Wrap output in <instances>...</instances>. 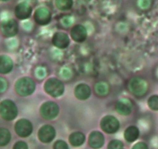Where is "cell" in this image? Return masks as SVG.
Wrapping results in <instances>:
<instances>
[{
  "mask_svg": "<svg viewBox=\"0 0 158 149\" xmlns=\"http://www.w3.org/2000/svg\"><path fill=\"white\" fill-rule=\"evenodd\" d=\"M102 130L107 133H114L120 128L118 120L113 116H106L100 122Z\"/></svg>",
  "mask_w": 158,
  "mask_h": 149,
  "instance_id": "obj_6",
  "label": "cell"
},
{
  "mask_svg": "<svg viewBox=\"0 0 158 149\" xmlns=\"http://www.w3.org/2000/svg\"><path fill=\"white\" fill-rule=\"evenodd\" d=\"M15 130L17 134L22 138L29 136L32 132V124L28 120L21 119L15 124Z\"/></svg>",
  "mask_w": 158,
  "mask_h": 149,
  "instance_id": "obj_7",
  "label": "cell"
},
{
  "mask_svg": "<svg viewBox=\"0 0 158 149\" xmlns=\"http://www.w3.org/2000/svg\"><path fill=\"white\" fill-rule=\"evenodd\" d=\"M15 16L19 20H25L30 16L32 13V8L28 3L21 2L18 4L15 9Z\"/></svg>",
  "mask_w": 158,
  "mask_h": 149,
  "instance_id": "obj_12",
  "label": "cell"
},
{
  "mask_svg": "<svg viewBox=\"0 0 158 149\" xmlns=\"http://www.w3.org/2000/svg\"><path fill=\"white\" fill-rule=\"evenodd\" d=\"M8 88V82L3 78L0 77V93L6 91Z\"/></svg>",
  "mask_w": 158,
  "mask_h": 149,
  "instance_id": "obj_29",
  "label": "cell"
},
{
  "mask_svg": "<svg viewBox=\"0 0 158 149\" xmlns=\"http://www.w3.org/2000/svg\"><path fill=\"white\" fill-rule=\"evenodd\" d=\"M139 130L135 126H131L127 128L124 133V138L128 142H134L138 138Z\"/></svg>",
  "mask_w": 158,
  "mask_h": 149,
  "instance_id": "obj_18",
  "label": "cell"
},
{
  "mask_svg": "<svg viewBox=\"0 0 158 149\" xmlns=\"http://www.w3.org/2000/svg\"><path fill=\"white\" fill-rule=\"evenodd\" d=\"M148 106L150 108L153 110H158V96L154 95V96H151L148 99Z\"/></svg>",
  "mask_w": 158,
  "mask_h": 149,
  "instance_id": "obj_23",
  "label": "cell"
},
{
  "mask_svg": "<svg viewBox=\"0 0 158 149\" xmlns=\"http://www.w3.org/2000/svg\"><path fill=\"white\" fill-rule=\"evenodd\" d=\"M35 22L40 25H46L50 22L51 13L47 8L42 7L36 9L34 15Z\"/></svg>",
  "mask_w": 158,
  "mask_h": 149,
  "instance_id": "obj_10",
  "label": "cell"
},
{
  "mask_svg": "<svg viewBox=\"0 0 158 149\" xmlns=\"http://www.w3.org/2000/svg\"><path fill=\"white\" fill-rule=\"evenodd\" d=\"M71 37L77 42L84 41L87 37L86 28L82 25H76L71 29Z\"/></svg>",
  "mask_w": 158,
  "mask_h": 149,
  "instance_id": "obj_14",
  "label": "cell"
},
{
  "mask_svg": "<svg viewBox=\"0 0 158 149\" xmlns=\"http://www.w3.org/2000/svg\"><path fill=\"white\" fill-rule=\"evenodd\" d=\"M89 144L93 148H100L104 144V137L99 131H94L89 137Z\"/></svg>",
  "mask_w": 158,
  "mask_h": 149,
  "instance_id": "obj_15",
  "label": "cell"
},
{
  "mask_svg": "<svg viewBox=\"0 0 158 149\" xmlns=\"http://www.w3.org/2000/svg\"><path fill=\"white\" fill-rule=\"evenodd\" d=\"M59 111V106L54 102H44L40 108L41 116L46 120H52L56 117Z\"/></svg>",
  "mask_w": 158,
  "mask_h": 149,
  "instance_id": "obj_5",
  "label": "cell"
},
{
  "mask_svg": "<svg viewBox=\"0 0 158 149\" xmlns=\"http://www.w3.org/2000/svg\"><path fill=\"white\" fill-rule=\"evenodd\" d=\"M13 149H28V146L26 143L23 142V141H18L14 145Z\"/></svg>",
  "mask_w": 158,
  "mask_h": 149,
  "instance_id": "obj_30",
  "label": "cell"
},
{
  "mask_svg": "<svg viewBox=\"0 0 158 149\" xmlns=\"http://www.w3.org/2000/svg\"><path fill=\"white\" fill-rule=\"evenodd\" d=\"M73 22V18L72 16H69L63 17V20H62V23L63 24V26H67V27L72 24Z\"/></svg>",
  "mask_w": 158,
  "mask_h": 149,
  "instance_id": "obj_27",
  "label": "cell"
},
{
  "mask_svg": "<svg viewBox=\"0 0 158 149\" xmlns=\"http://www.w3.org/2000/svg\"><path fill=\"white\" fill-rule=\"evenodd\" d=\"M56 136V130L52 126L45 125L40 129L38 137L43 143H49L54 139Z\"/></svg>",
  "mask_w": 158,
  "mask_h": 149,
  "instance_id": "obj_8",
  "label": "cell"
},
{
  "mask_svg": "<svg viewBox=\"0 0 158 149\" xmlns=\"http://www.w3.org/2000/svg\"><path fill=\"white\" fill-rule=\"evenodd\" d=\"M45 91L52 97H59L64 92V85L61 81L55 78L49 79L44 85Z\"/></svg>",
  "mask_w": 158,
  "mask_h": 149,
  "instance_id": "obj_3",
  "label": "cell"
},
{
  "mask_svg": "<svg viewBox=\"0 0 158 149\" xmlns=\"http://www.w3.org/2000/svg\"><path fill=\"white\" fill-rule=\"evenodd\" d=\"M35 75L39 79H43L46 75V71L44 68H38L35 71Z\"/></svg>",
  "mask_w": 158,
  "mask_h": 149,
  "instance_id": "obj_28",
  "label": "cell"
},
{
  "mask_svg": "<svg viewBox=\"0 0 158 149\" xmlns=\"http://www.w3.org/2000/svg\"><path fill=\"white\" fill-rule=\"evenodd\" d=\"M94 88L96 93L100 96H105L109 93V86L105 82H97Z\"/></svg>",
  "mask_w": 158,
  "mask_h": 149,
  "instance_id": "obj_20",
  "label": "cell"
},
{
  "mask_svg": "<svg viewBox=\"0 0 158 149\" xmlns=\"http://www.w3.org/2000/svg\"><path fill=\"white\" fill-rule=\"evenodd\" d=\"M18 113L16 106L12 101L4 100L0 103V115L6 120H12Z\"/></svg>",
  "mask_w": 158,
  "mask_h": 149,
  "instance_id": "obj_4",
  "label": "cell"
},
{
  "mask_svg": "<svg viewBox=\"0 0 158 149\" xmlns=\"http://www.w3.org/2000/svg\"><path fill=\"white\" fill-rule=\"evenodd\" d=\"M133 149H148V147L145 143L139 142L133 147Z\"/></svg>",
  "mask_w": 158,
  "mask_h": 149,
  "instance_id": "obj_31",
  "label": "cell"
},
{
  "mask_svg": "<svg viewBox=\"0 0 158 149\" xmlns=\"http://www.w3.org/2000/svg\"><path fill=\"white\" fill-rule=\"evenodd\" d=\"M10 132L6 128H0V146H5L10 141Z\"/></svg>",
  "mask_w": 158,
  "mask_h": 149,
  "instance_id": "obj_21",
  "label": "cell"
},
{
  "mask_svg": "<svg viewBox=\"0 0 158 149\" xmlns=\"http://www.w3.org/2000/svg\"><path fill=\"white\" fill-rule=\"evenodd\" d=\"M35 84L32 79L28 77L22 78L19 79L15 85L16 93L22 96H29L34 92Z\"/></svg>",
  "mask_w": 158,
  "mask_h": 149,
  "instance_id": "obj_1",
  "label": "cell"
},
{
  "mask_svg": "<svg viewBox=\"0 0 158 149\" xmlns=\"http://www.w3.org/2000/svg\"><path fill=\"white\" fill-rule=\"evenodd\" d=\"M57 8L61 10H67L69 9L73 6V1L71 0H59L56 2Z\"/></svg>",
  "mask_w": 158,
  "mask_h": 149,
  "instance_id": "obj_22",
  "label": "cell"
},
{
  "mask_svg": "<svg viewBox=\"0 0 158 149\" xmlns=\"http://www.w3.org/2000/svg\"><path fill=\"white\" fill-rule=\"evenodd\" d=\"M54 149H69L67 144L64 141H57L53 145Z\"/></svg>",
  "mask_w": 158,
  "mask_h": 149,
  "instance_id": "obj_25",
  "label": "cell"
},
{
  "mask_svg": "<svg viewBox=\"0 0 158 149\" xmlns=\"http://www.w3.org/2000/svg\"><path fill=\"white\" fill-rule=\"evenodd\" d=\"M52 43H53V44L56 47H57L58 48H60V49L66 48L69 44V37L65 33H56L54 34L53 37H52Z\"/></svg>",
  "mask_w": 158,
  "mask_h": 149,
  "instance_id": "obj_13",
  "label": "cell"
},
{
  "mask_svg": "<svg viewBox=\"0 0 158 149\" xmlns=\"http://www.w3.org/2000/svg\"><path fill=\"white\" fill-rule=\"evenodd\" d=\"M69 142L76 147L82 145L85 141V135L81 132H75L69 136Z\"/></svg>",
  "mask_w": 158,
  "mask_h": 149,
  "instance_id": "obj_19",
  "label": "cell"
},
{
  "mask_svg": "<svg viewBox=\"0 0 158 149\" xmlns=\"http://www.w3.org/2000/svg\"><path fill=\"white\" fill-rule=\"evenodd\" d=\"M133 104L130 99H120L116 104V110L123 116H127L131 114L132 112Z\"/></svg>",
  "mask_w": 158,
  "mask_h": 149,
  "instance_id": "obj_11",
  "label": "cell"
},
{
  "mask_svg": "<svg viewBox=\"0 0 158 149\" xmlns=\"http://www.w3.org/2000/svg\"><path fill=\"white\" fill-rule=\"evenodd\" d=\"M90 88L86 84H80L75 88V96L80 100H85L90 96Z\"/></svg>",
  "mask_w": 158,
  "mask_h": 149,
  "instance_id": "obj_16",
  "label": "cell"
},
{
  "mask_svg": "<svg viewBox=\"0 0 158 149\" xmlns=\"http://www.w3.org/2000/svg\"><path fill=\"white\" fill-rule=\"evenodd\" d=\"M13 68V63L10 57L7 56H0V73L6 74L12 71Z\"/></svg>",
  "mask_w": 158,
  "mask_h": 149,
  "instance_id": "obj_17",
  "label": "cell"
},
{
  "mask_svg": "<svg viewBox=\"0 0 158 149\" xmlns=\"http://www.w3.org/2000/svg\"><path fill=\"white\" fill-rule=\"evenodd\" d=\"M60 76H62L64 79H70L72 77V71L69 68H64L60 71Z\"/></svg>",
  "mask_w": 158,
  "mask_h": 149,
  "instance_id": "obj_26",
  "label": "cell"
},
{
  "mask_svg": "<svg viewBox=\"0 0 158 149\" xmlns=\"http://www.w3.org/2000/svg\"><path fill=\"white\" fill-rule=\"evenodd\" d=\"M151 4V2L150 1H140L139 2V5H140V8L142 9H147L149 7Z\"/></svg>",
  "mask_w": 158,
  "mask_h": 149,
  "instance_id": "obj_32",
  "label": "cell"
},
{
  "mask_svg": "<svg viewBox=\"0 0 158 149\" xmlns=\"http://www.w3.org/2000/svg\"><path fill=\"white\" fill-rule=\"evenodd\" d=\"M1 29L3 35L6 37H13L18 33V24L14 20H8L1 25Z\"/></svg>",
  "mask_w": 158,
  "mask_h": 149,
  "instance_id": "obj_9",
  "label": "cell"
},
{
  "mask_svg": "<svg viewBox=\"0 0 158 149\" xmlns=\"http://www.w3.org/2000/svg\"><path fill=\"white\" fill-rule=\"evenodd\" d=\"M123 144L119 140H113L108 144V149H123Z\"/></svg>",
  "mask_w": 158,
  "mask_h": 149,
  "instance_id": "obj_24",
  "label": "cell"
},
{
  "mask_svg": "<svg viewBox=\"0 0 158 149\" xmlns=\"http://www.w3.org/2000/svg\"><path fill=\"white\" fill-rule=\"evenodd\" d=\"M128 88L131 93L136 96H143L148 90V84L144 79L139 77H134L131 79L128 84Z\"/></svg>",
  "mask_w": 158,
  "mask_h": 149,
  "instance_id": "obj_2",
  "label": "cell"
}]
</instances>
